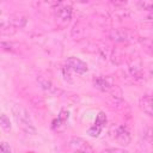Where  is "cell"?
<instances>
[{
  "instance_id": "obj_1",
  "label": "cell",
  "mask_w": 153,
  "mask_h": 153,
  "mask_svg": "<svg viewBox=\"0 0 153 153\" xmlns=\"http://www.w3.org/2000/svg\"><path fill=\"white\" fill-rule=\"evenodd\" d=\"M12 116L20 130H23L27 135H35L37 133V129L32 122V118L29 114V111L20 104L14 103L11 106Z\"/></svg>"
},
{
  "instance_id": "obj_5",
  "label": "cell",
  "mask_w": 153,
  "mask_h": 153,
  "mask_svg": "<svg viewBox=\"0 0 153 153\" xmlns=\"http://www.w3.org/2000/svg\"><path fill=\"white\" fill-rule=\"evenodd\" d=\"M133 33H130L126 29H114L110 32V38L117 43H128L133 42Z\"/></svg>"
},
{
  "instance_id": "obj_3",
  "label": "cell",
  "mask_w": 153,
  "mask_h": 153,
  "mask_svg": "<svg viewBox=\"0 0 153 153\" xmlns=\"http://www.w3.org/2000/svg\"><path fill=\"white\" fill-rule=\"evenodd\" d=\"M93 86L102 92H110L115 86V79L111 75H98L93 79Z\"/></svg>"
},
{
  "instance_id": "obj_16",
  "label": "cell",
  "mask_w": 153,
  "mask_h": 153,
  "mask_svg": "<svg viewBox=\"0 0 153 153\" xmlns=\"http://www.w3.org/2000/svg\"><path fill=\"white\" fill-rule=\"evenodd\" d=\"M137 7L143 11H153V1H137Z\"/></svg>"
},
{
  "instance_id": "obj_6",
  "label": "cell",
  "mask_w": 153,
  "mask_h": 153,
  "mask_svg": "<svg viewBox=\"0 0 153 153\" xmlns=\"http://www.w3.org/2000/svg\"><path fill=\"white\" fill-rule=\"evenodd\" d=\"M69 147H71L74 152L92 153V147H91V145H90L86 140H84V139H81V137H76V136L72 137V139L69 140Z\"/></svg>"
},
{
  "instance_id": "obj_9",
  "label": "cell",
  "mask_w": 153,
  "mask_h": 153,
  "mask_svg": "<svg viewBox=\"0 0 153 153\" xmlns=\"http://www.w3.org/2000/svg\"><path fill=\"white\" fill-rule=\"evenodd\" d=\"M7 22L14 27V29H22L26 25V22H27V17L23 13H14V14H11L8 16L7 18Z\"/></svg>"
},
{
  "instance_id": "obj_22",
  "label": "cell",
  "mask_w": 153,
  "mask_h": 153,
  "mask_svg": "<svg viewBox=\"0 0 153 153\" xmlns=\"http://www.w3.org/2000/svg\"><path fill=\"white\" fill-rule=\"evenodd\" d=\"M147 25H148V26H149V27H152V29H153V22H151V23H148V24H147Z\"/></svg>"
},
{
  "instance_id": "obj_17",
  "label": "cell",
  "mask_w": 153,
  "mask_h": 153,
  "mask_svg": "<svg viewBox=\"0 0 153 153\" xmlns=\"http://www.w3.org/2000/svg\"><path fill=\"white\" fill-rule=\"evenodd\" d=\"M14 45H17V44L13 43V42H1V48H2V50H5V51L13 53V51L16 50Z\"/></svg>"
},
{
  "instance_id": "obj_23",
  "label": "cell",
  "mask_w": 153,
  "mask_h": 153,
  "mask_svg": "<svg viewBox=\"0 0 153 153\" xmlns=\"http://www.w3.org/2000/svg\"><path fill=\"white\" fill-rule=\"evenodd\" d=\"M75 153H82V152H75Z\"/></svg>"
},
{
  "instance_id": "obj_20",
  "label": "cell",
  "mask_w": 153,
  "mask_h": 153,
  "mask_svg": "<svg viewBox=\"0 0 153 153\" xmlns=\"http://www.w3.org/2000/svg\"><path fill=\"white\" fill-rule=\"evenodd\" d=\"M0 147H1V153H11V147L6 141H2Z\"/></svg>"
},
{
  "instance_id": "obj_8",
  "label": "cell",
  "mask_w": 153,
  "mask_h": 153,
  "mask_svg": "<svg viewBox=\"0 0 153 153\" xmlns=\"http://www.w3.org/2000/svg\"><path fill=\"white\" fill-rule=\"evenodd\" d=\"M139 108L146 115L153 117V94H143L139 99Z\"/></svg>"
},
{
  "instance_id": "obj_4",
  "label": "cell",
  "mask_w": 153,
  "mask_h": 153,
  "mask_svg": "<svg viewBox=\"0 0 153 153\" xmlns=\"http://www.w3.org/2000/svg\"><path fill=\"white\" fill-rule=\"evenodd\" d=\"M66 68L75 72L76 74H85L88 71V66L86 62L75 56H69L66 60Z\"/></svg>"
},
{
  "instance_id": "obj_2",
  "label": "cell",
  "mask_w": 153,
  "mask_h": 153,
  "mask_svg": "<svg viewBox=\"0 0 153 153\" xmlns=\"http://www.w3.org/2000/svg\"><path fill=\"white\" fill-rule=\"evenodd\" d=\"M73 17V8L69 4L59 2L54 8V19L60 29H66Z\"/></svg>"
},
{
  "instance_id": "obj_10",
  "label": "cell",
  "mask_w": 153,
  "mask_h": 153,
  "mask_svg": "<svg viewBox=\"0 0 153 153\" xmlns=\"http://www.w3.org/2000/svg\"><path fill=\"white\" fill-rule=\"evenodd\" d=\"M128 73L130 75V78L135 81V80H140L143 78V71H142V66L140 63V61H134L128 66Z\"/></svg>"
},
{
  "instance_id": "obj_11",
  "label": "cell",
  "mask_w": 153,
  "mask_h": 153,
  "mask_svg": "<svg viewBox=\"0 0 153 153\" xmlns=\"http://www.w3.org/2000/svg\"><path fill=\"white\" fill-rule=\"evenodd\" d=\"M37 84L41 86V88H43L44 91H48V92H54L55 91V87L53 85V82L47 78V76H43V75H38L37 76Z\"/></svg>"
},
{
  "instance_id": "obj_7",
  "label": "cell",
  "mask_w": 153,
  "mask_h": 153,
  "mask_svg": "<svg viewBox=\"0 0 153 153\" xmlns=\"http://www.w3.org/2000/svg\"><path fill=\"white\" fill-rule=\"evenodd\" d=\"M115 140L121 146H128L131 141V135L126 126H118L115 130Z\"/></svg>"
},
{
  "instance_id": "obj_14",
  "label": "cell",
  "mask_w": 153,
  "mask_h": 153,
  "mask_svg": "<svg viewBox=\"0 0 153 153\" xmlns=\"http://www.w3.org/2000/svg\"><path fill=\"white\" fill-rule=\"evenodd\" d=\"M0 126L5 131H10L11 130V122H10V118L7 117L6 114H1V116H0Z\"/></svg>"
},
{
  "instance_id": "obj_12",
  "label": "cell",
  "mask_w": 153,
  "mask_h": 153,
  "mask_svg": "<svg viewBox=\"0 0 153 153\" xmlns=\"http://www.w3.org/2000/svg\"><path fill=\"white\" fill-rule=\"evenodd\" d=\"M139 43L141 44L142 49L149 54L151 56H153V38L149 37H140L139 38Z\"/></svg>"
},
{
  "instance_id": "obj_18",
  "label": "cell",
  "mask_w": 153,
  "mask_h": 153,
  "mask_svg": "<svg viewBox=\"0 0 153 153\" xmlns=\"http://www.w3.org/2000/svg\"><path fill=\"white\" fill-rule=\"evenodd\" d=\"M57 117H59L62 122L67 123V121H68V118H69V111H68L67 109H61L60 112H59V115H57Z\"/></svg>"
},
{
  "instance_id": "obj_21",
  "label": "cell",
  "mask_w": 153,
  "mask_h": 153,
  "mask_svg": "<svg viewBox=\"0 0 153 153\" xmlns=\"http://www.w3.org/2000/svg\"><path fill=\"white\" fill-rule=\"evenodd\" d=\"M149 74H151V76L153 78V63H152L151 67H149Z\"/></svg>"
},
{
  "instance_id": "obj_13",
  "label": "cell",
  "mask_w": 153,
  "mask_h": 153,
  "mask_svg": "<svg viewBox=\"0 0 153 153\" xmlns=\"http://www.w3.org/2000/svg\"><path fill=\"white\" fill-rule=\"evenodd\" d=\"M106 122H108V118H106L105 112L99 111V112H98V115L96 116L94 124H96V126H99V127H102V128H104V127H105V124H106Z\"/></svg>"
},
{
  "instance_id": "obj_15",
  "label": "cell",
  "mask_w": 153,
  "mask_h": 153,
  "mask_svg": "<svg viewBox=\"0 0 153 153\" xmlns=\"http://www.w3.org/2000/svg\"><path fill=\"white\" fill-rule=\"evenodd\" d=\"M102 130H103V128H102V127L93 124V126H91V127L87 129V134H88L91 137H98V136L100 135Z\"/></svg>"
},
{
  "instance_id": "obj_19",
  "label": "cell",
  "mask_w": 153,
  "mask_h": 153,
  "mask_svg": "<svg viewBox=\"0 0 153 153\" xmlns=\"http://www.w3.org/2000/svg\"><path fill=\"white\" fill-rule=\"evenodd\" d=\"M103 153H129L127 149L124 148H118V147H110V148H105L103 151Z\"/></svg>"
}]
</instances>
